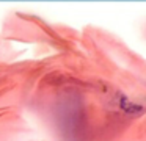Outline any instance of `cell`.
Instances as JSON below:
<instances>
[]
</instances>
